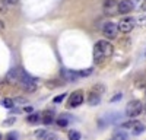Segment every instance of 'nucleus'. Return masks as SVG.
Instances as JSON below:
<instances>
[{
    "label": "nucleus",
    "mask_w": 146,
    "mask_h": 140,
    "mask_svg": "<svg viewBox=\"0 0 146 140\" xmlns=\"http://www.w3.org/2000/svg\"><path fill=\"white\" fill-rule=\"evenodd\" d=\"M82 102H83V93L80 90H76L69 96L67 108H76V107H79V105H82Z\"/></svg>",
    "instance_id": "0eeeda50"
},
{
    "label": "nucleus",
    "mask_w": 146,
    "mask_h": 140,
    "mask_svg": "<svg viewBox=\"0 0 146 140\" xmlns=\"http://www.w3.org/2000/svg\"><path fill=\"white\" fill-rule=\"evenodd\" d=\"M143 110H145V111H146V105H145V108H143Z\"/></svg>",
    "instance_id": "7c9ffc66"
},
{
    "label": "nucleus",
    "mask_w": 146,
    "mask_h": 140,
    "mask_svg": "<svg viewBox=\"0 0 146 140\" xmlns=\"http://www.w3.org/2000/svg\"><path fill=\"white\" fill-rule=\"evenodd\" d=\"M114 47L108 40H101L94 47V61L96 64H105L113 57Z\"/></svg>",
    "instance_id": "f257e3e1"
},
{
    "label": "nucleus",
    "mask_w": 146,
    "mask_h": 140,
    "mask_svg": "<svg viewBox=\"0 0 146 140\" xmlns=\"http://www.w3.org/2000/svg\"><path fill=\"white\" fill-rule=\"evenodd\" d=\"M64 98H66V93H62V95H57V96L53 99V102L60 104V102H63V101H64Z\"/></svg>",
    "instance_id": "412c9836"
},
{
    "label": "nucleus",
    "mask_w": 146,
    "mask_h": 140,
    "mask_svg": "<svg viewBox=\"0 0 146 140\" xmlns=\"http://www.w3.org/2000/svg\"><path fill=\"white\" fill-rule=\"evenodd\" d=\"M57 125H58L60 128H64V127H67V125H69V120L66 118L64 115H62V117H60V118L57 120Z\"/></svg>",
    "instance_id": "2eb2a0df"
},
{
    "label": "nucleus",
    "mask_w": 146,
    "mask_h": 140,
    "mask_svg": "<svg viewBox=\"0 0 146 140\" xmlns=\"http://www.w3.org/2000/svg\"><path fill=\"white\" fill-rule=\"evenodd\" d=\"M25 112H32V108L31 107H25Z\"/></svg>",
    "instance_id": "c85d7f7f"
},
{
    "label": "nucleus",
    "mask_w": 146,
    "mask_h": 140,
    "mask_svg": "<svg viewBox=\"0 0 146 140\" xmlns=\"http://www.w3.org/2000/svg\"><path fill=\"white\" fill-rule=\"evenodd\" d=\"M67 136H69V140H80V133L76 130H70Z\"/></svg>",
    "instance_id": "a211bd4d"
},
{
    "label": "nucleus",
    "mask_w": 146,
    "mask_h": 140,
    "mask_svg": "<svg viewBox=\"0 0 146 140\" xmlns=\"http://www.w3.org/2000/svg\"><path fill=\"white\" fill-rule=\"evenodd\" d=\"M5 83H6V80H3V79H0V88H2V86H3Z\"/></svg>",
    "instance_id": "c756f323"
},
{
    "label": "nucleus",
    "mask_w": 146,
    "mask_h": 140,
    "mask_svg": "<svg viewBox=\"0 0 146 140\" xmlns=\"http://www.w3.org/2000/svg\"><path fill=\"white\" fill-rule=\"evenodd\" d=\"M136 25V20L133 19V18H123L118 23H117V26H118V31L120 32H123V34H129L133 31V28H135Z\"/></svg>",
    "instance_id": "423d86ee"
},
{
    "label": "nucleus",
    "mask_w": 146,
    "mask_h": 140,
    "mask_svg": "<svg viewBox=\"0 0 146 140\" xmlns=\"http://www.w3.org/2000/svg\"><path fill=\"white\" fill-rule=\"evenodd\" d=\"M143 111V104L139 101V99H135V101H130L126 107V115L130 117V118H135V117L140 115Z\"/></svg>",
    "instance_id": "f03ea898"
},
{
    "label": "nucleus",
    "mask_w": 146,
    "mask_h": 140,
    "mask_svg": "<svg viewBox=\"0 0 146 140\" xmlns=\"http://www.w3.org/2000/svg\"><path fill=\"white\" fill-rule=\"evenodd\" d=\"M92 73V69H88V70H82V72H79V77L82 76H89Z\"/></svg>",
    "instance_id": "5701e85b"
},
{
    "label": "nucleus",
    "mask_w": 146,
    "mask_h": 140,
    "mask_svg": "<svg viewBox=\"0 0 146 140\" xmlns=\"http://www.w3.org/2000/svg\"><path fill=\"white\" fill-rule=\"evenodd\" d=\"M139 121L137 120H131V121H127V123H124L123 124V128H126V130H133V128L136 127V124H137Z\"/></svg>",
    "instance_id": "f3484780"
},
{
    "label": "nucleus",
    "mask_w": 146,
    "mask_h": 140,
    "mask_svg": "<svg viewBox=\"0 0 146 140\" xmlns=\"http://www.w3.org/2000/svg\"><path fill=\"white\" fill-rule=\"evenodd\" d=\"M104 13L110 15V16H114L118 13V3L115 0H105L104 2Z\"/></svg>",
    "instance_id": "6e6552de"
},
{
    "label": "nucleus",
    "mask_w": 146,
    "mask_h": 140,
    "mask_svg": "<svg viewBox=\"0 0 146 140\" xmlns=\"http://www.w3.org/2000/svg\"><path fill=\"white\" fill-rule=\"evenodd\" d=\"M41 140H57V137H56L54 133H48V131H45V134L42 136Z\"/></svg>",
    "instance_id": "aec40b11"
},
{
    "label": "nucleus",
    "mask_w": 146,
    "mask_h": 140,
    "mask_svg": "<svg viewBox=\"0 0 146 140\" xmlns=\"http://www.w3.org/2000/svg\"><path fill=\"white\" fill-rule=\"evenodd\" d=\"M3 2L7 5H15V3H18V0H3Z\"/></svg>",
    "instance_id": "a878e982"
},
{
    "label": "nucleus",
    "mask_w": 146,
    "mask_h": 140,
    "mask_svg": "<svg viewBox=\"0 0 146 140\" xmlns=\"http://www.w3.org/2000/svg\"><path fill=\"white\" fill-rule=\"evenodd\" d=\"M10 124H15V118H7L3 121V125H10Z\"/></svg>",
    "instance_id": "b1692460"
},
{
    "label": "nucleus",
    "mask_w": 146,
    "mask_h": 140,
    "mask_svg": "<svg viewBox=\"0 0 146 140\" xmlns=\"http://www.w3.org/2000/svg\"><path fill=\"white\" fill-rule=\"evenodd\" d=\"M3 29H5V23L0 20V31H3Z\"/></svg>",
    "instance_id": "cd10ccee"
},
{
    "label": "nucleus",
    "mask_w": 146,
    "mask_h": 140,
    "mask_svg": "<svg viewBox=\"0 0 146 140\" xmlns=\"http://www.w3.org/2000/svg\"><path fill=\"white\" fill-rule=\"evenodd\" d=\"M6 140H16V134H15V133H10V134H7Z\"/></svg>",
    "instance_id": "393cba45"
},
{
    "label": "nucleus",
    "mask_w": 146,
    "mask_h": 140,
    "mask_svg": "<svg viewBox=\"0 0 146 140\" xmlns=\"http://www.w3.org/2000/svg\"><path fill=\"white\" fill-rule=\"evenodd\" d=\"M133 9H135V5H133L131 0H121L118 3V13H121V15L130 13Z\"/></svg>",
    "instance_id": "1a4fd4ad"
},
{
    "label": "nucleus",
    "mask_w": 146,
    "mask_h": 140,
    "mask_svg": "<svg viewBox=\"0 0 146 140\" xmlns=\"http://www.w3.org/2000/svg\"><path fill=\"white\" fill-rule=\"evenodd\" d=\"M143 131H145V125H143V123H140V121H139V123L136 124V127L131 130V133H133V134H136V136L140 134V133H143Z\"/></svg>",
    "instance_id": "4468645a"
},
{
    "label": "nucleus",
    "mask_w": 146,
    "mask_h": 140,
    "mask_svg": "<svg viewBox=\"0 0 146 140\" xmlns=\"http://www.w3.org/2000/svg\"><path fill=\"white\" fill-rule=\"evenodd\" d=\"M41 120V115L38 112H32L29 117H28V121L32 123V124H38V121Z\"/></svg>",
    "instance_id": "ddd939ff"
},
{
    "label": "nucleus",
    "mask_w": 146,
    "mask_h": 140,
    "mask_svg": "<svg viewBox=\"0 0 146 140\" xmlns=\"http://www.w3.org/2000/svg\"><path fill=\"white\" fill-rule=\"evenodd\" d=\"M0 140H2V136H0Z\"/></svg>",
    "instance_id": "2f4dec72"
},
{
    "label": "nucleus",
    "mask_w": 146,
    "mask_h": 140,
    "mask_svg": "<svg viewBox=\"0 0 146 140\" xmlns=\"http://www.w3.org/2000/svg\"><path fill=\"white\" fill-rule=\"evenodd\" d=\"M21 86H22V89L25 90V92H29V93H32V92H35V89H36V80L31 76V75H28V73H25L23 75V77H22V80H21V83H19Z\"/></svg>",
    "instance_id": "20e7f679"
},
{
    "label": "nucleus",
    "mask_w": 146,
    "mask_h": 140,
    "mask_svg": "<svg viewBox=\"0 0 146 140\" xmlns=\"http://www.w3.org/2000/svg\"><path fill=\"white\" fill-rule=\"evenodd\" d=\"M0 104H2L5 108H12L15 102H13V99H10V98H3L2 101H0Z\"/></svg>",
    "instance_id": "dca6fc26"
},
{
    "label": "nucleus",
    "mask_w": 146,
    "mask_h": 140,
    "mask_svg": "<svg viewBox=\"0 0 146 140\" xmlns=\"http://www.w3.org/2000/svg\"><path fill=\"white\" fill-rule=\"evenodd\" d=\"M102 34H104V37L107 40H114V38H117L118 26L114 22H105L104 26H102Z\"/></svg>",
    "instance_id": "39448f33"
},
{
    "label": "nucleus",
    "mask_w": 146,
    "mask_h": 140,
    "mask_svg": "<svg viewBox=\"0 0 146 140\" xmlns=\"http://www.w3.org/2000/svg\"><path fill=\"white\" fill-rule=\"evenodd\" d=\"M63 75L69 80H76L79 77V72H72V70H63Z\"/></svg>",
    "instance_id": "f8f14e48"
},
{
    "label": "nucleus",
    "mask_w": 146,
    "mask_h": 140,
    "mask_svg": "<svg viewBox=\"0 0 146 140\" xmlns=\"http://www.w3.org/2000/svg\"><path fill=\"white\" fill-rule=\"evenodd\" d=\"M118 99H121V93H117V95L111 99V102H115V101H118Z\"/></svg>",
    "instance_id": "bb28decb"
},
{
    "label": "nucleus",
    "mask_w": 146,
    "mask_h": 140,
    "mask_svg": "<svg viewBox=\"0 0 146 140\" xmlns=\"http://www.w3.org/2000/svg\"><path fill=\"white\" fill-rule=\"evenodd\" d=\"M113 140H127V134L124 131H115Z\"/></svg>",
    "instance_id": "6ab92c4d"
},
{
    "label": "nucleus",
    "mask_w": 146,
    "mask_h": 140,
    "mask_svg": "<svg viewBox=\"0 0 146 140\" xmlns=\"http://www.w3.org/2000/svg\"><path fill=\"white\" fill-rule=\"evenodd\" d=\"M53 120H54L53 111H45V112L42 114V123H44L45 125H50V124L53 123Z\"/></svg>",
    "instance_id": "9b49d317"
},
{
    "label": "nucleus",
    "mask_w": 146,
    "mask_h": 140,
    "mask_svg": "<svg viewBox=\"0 0 146 140\" xmlns=\"http://www.w3.org/2000/svg\"><path fill=\"white\" fill-rule=\"evenodd\" d=\"M25 73H27V72H25L22 67H13V69H10L9 72H7L6 79H7L9 83H16V85H19Z\"/></svg>",
    "instance_id": "7ed1b4c3"
},
{
    "label": "nucleus",
    "mask_w": 146,
    "mask_h": 140,
    "mask_svg": "<svg viewBox=\"0 0 146 140\" xmlns=\"http://www.w3.org/2000/svg\"><path fill=\"white\" fill-rule=\"evenodd\" d=\"M100 101H101V96H100V93H96V92H91L89 95H88V102H89V105H98L100 104Z\"/></svg>",
    "instance_id": "9d476101"
},
{
    "label": "nucleus",
    "mask_w": 146,
    "mask_h": 140,
    "mask_svg": "<svg viewBox=\"0 0 146 140\" xmlns=\"http://www.w3.org/2000/svg\"><path fill=\"white\" fill-rule=\"evenodd\" d=\"M57 140H58V139H57Z\"/></svg>",
    "instance_id": "473e14b6"
},
{
    "label": "nucleus",
    "mask_w": 146,
    "mask_h": 140,
    "mask_svg": "<svg viewBox=\"0 0 146 140\" xmlns=\"http://www.w3.org/2000/svg\"><path fill=\"white\" fill-rule=\"evenodd\" d=\"M137 22H139V25H140V26H146V15H142V16H139Z\"/></svg>",
    "instance_id": "4be33fe9"
}]
</instances>
